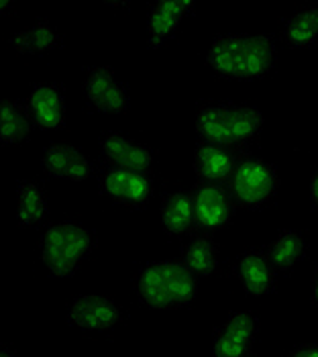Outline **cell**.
Returning <instances> with one entry per match:
<instances>
[{
    "label": "cell",
    "instance_id": "obj_1",
    "mask_svg": "<svg viewBox=\"0 0 318 357\" xmlns=\"http://www.w3.org/2000/svg\"><path fill=\"white\" fill-rule=\"evenodd\" d=\"M206 63L220 76L255 80L275 63V43L262 33H225L212 41Z\"/></svg>",
    "mask_w": 318,
    "mask_h": 357
},
{
    "label": "cell",
    "instance_id": "obj_2",
    "mask_svg": "<svg viewBox=\"0 0 318 357\" xmlns=\"http://www.w3.org/2000/svg\"><path fill=\"white\" fill-rule=\"evenodd\" d=\"M262 110L247 105L211 102L196 114V133L202 141L241 153L253 145L264 131Z\"/></svg>",
    "mask_w": 318,
    "mask_h": 357
},
{
    "label": "cell",
    "instance_id": "obj_3",
    "mask_svg": "<svg viewBox=\"0 0 318 357\" xmlns=\"http://www.w3.org/2000/svg\"><path fill=\"white\" fill-rule=\"evenodd\" d=\"M139 298L158 310H176L194 301L198 278L180 259L147 264L137 275Z\"/></svg>",
    "mask_w": 318,
    "mask_h": 357
},
{
    "label": "cell",
    "instance_id": "obj_4",
    "mask_svg": "<svg viewBox=\"0 0 318 357\" xmlns=\"http://www.w3.org/2000/svg\"><path fill=\"white\" fill-rule=\"evenodd\" d=\"M94 248L92 233L76 220L50 225L41 235V257L55 275H72Z\"/></svg>",
    "mask_w": 318,
    "mask_h": 357
},
{
    "label": "cell",
    "instance_id": "obj_5",
    "mask_svg": "<svg viewBox=\"0 0 318 357\" xmlns=\"http://www.w3.org/2000/svg\"><path fill=\"white\" fill-rule=\"evenodd\" d=\"M229 192L237 206L264 208L280 188V174L275 165L262 158H243L229 180Z\"/></svg>",
    "mask_w": 318,
    "mask_h": 357
},
{
    "label": "cell",
    "instance_id": "obj_6",
    "mask_svg": "<svg viewBox=\"0 0 318 357\" xmlns=\"http://www.w3.org/2000/svg\"><path fill=\"white\" fill-rule=\"evenodd\" d=\"M96 180L103 192L127 206H141L153 194V178L147 169L106 164L98 169Z\"/></svg>",
    "mask_w": 318,
    "mask_h": 357
},
{
    "label": "cell",
    "instance_id": "obj_7",
    "mask_svg": "<svg viewBox=\"0 0 318 357\" xmlns=\"http://www.w3.org/2000/svg\"><path fill=\"white\" fill-rule=\"evenodd\" d=\"M194 204H196V217L198 229L212 233L218 229H225L231 220L235 219L237 202L222 184L211 182H196L192 188Z\"/></svg>",
    "mask_w": 318,
    "mask_h": 357
},
{
    "label": "cell",
    "instance_id": "obj_8",
    "mask_svg": "<svg viewBox=\"0 0 318 357\" xmlns=\"http://www.w3.org/2000/svg\"><path fill=\"white\" fill-rule=\"evenodd\" d=\"M86 100L103 112H123L131 105L127 84L121 82L110 66H92L84 76Z\"/></svg>",
    "mask_w": 318,
    "mask_h": 357
},
{
    "label": "cell",
    "instance_id": "obj_9",
    "mask_svg": "<svg viewBox=\"0 0 318 357\" xmlns=\"http://www.w3.org/2000/svg\"><path fill=\"white\" fill-rule=\"evenodd\" d=\"M259 321L253 312H231L225 325L214 333L212 357H247L255 345Z\"/></svg>",
    "mask_w": 318,
    "mask_h": 357
},
{
    "label": "cell",
    "instance_id": "obj_10",
    "mask_svg": "<svg viewBox=\"0 0 318 357\" xmlns=\"http://www.w3.org/2000/svg\"><path fill=\"white\" fill-rule=\"evenodd\" d=\"M25 107L33 125L39 129H59L66 123V98L59 84H33L26 94Z\"/></svg>",
    "mask_w": 318,
    "mask_h": 357
},
{
    "label": "cell",
    "instance_id": "obj_11",
    "mask_svg": "<svg viewBox=\"0 0 318 357\" xmlns=\"http://www.w3.org/2000/svg\"><path fill=\"white\" fill-rule=\"evenodd\" d=\"M123 319V308L106 296H78L70 310L68 321L82 331H108L119 325Z\"/></svg>",
    "mask_w": 318,
    "mask_h": 357
},
{
    "label": "cell",
    "instance_id": "obj_12",
    "mask_svg": "<svg viewBox=\"0 0 318 357\" xmlns=\"http://www.w3.org/2000/svg\"><path fill=\"white\" fill-rule=\"evenodd\" d=\"M235 272L247 296H265L275 290L278 270L265 249H245L235 261Z\"/></svg>",
    "mask_w": 318,
    "mask_h": 357
},
{
    "label": "cell",
    "instance_id": "obj_13",
    "mask_svg": "<svg viewBox=\"0 0 318 357\" xmlns=\"http://www.w3.org/2000/svg\"><path fill=\"white\" fill-rule=\"evenodd\" d=\"M237 164L238 153L206 141L198 143L192 158L198 182H211V184H229Z\"/></svg>",
    "mask_w": 318,
    "mask_h": 357
},
{
    "label": "cell",
    "instance_id": "obj_14",
    "mask_svg": "<svg viewBox=\"0 0 318 357\" xmlns=\"http://www.w3.org/2000/svg\"><path fill=\"white\" fill-rule=\"evenodd\" d=\"M196 8L194 0H158L147 13V41L151 47L161 45L174 35L186 15Z\"/></svg>",
    "mask_w": 318,
    "mask_h": 357
},
{
    "label": "cell",
    "instance_id": "obj_15",
    "mask_svg": "<svg viewBox=\"0 0 318 357\" xmlns=\"http://www.w3.org/2000/svg\"><path fill=\"white\" fill-rule=\"evenodd\" d=\"M41 165L50 176L72 180V182H82L84 178L90 176V169H92L90 160L78 147L68 145V143H50L43 149Z\"/></svg>",
    "mask_w": 318,
    "mask_h": 357
},
{
    "label": "cell",
    "instance_id": "obj_16",
    "mask_svg": "<svg viewBox=\"0 0 318 357\" xmlns=\"http://www.w3.org/2000/svg\"><path fill=\"white\" fill-rule=\"evenodd\" d=\"M98 143H100V149L108 160V164L147 169L153 164V158H156L151 147H147L145 143H139L135 139L125 137L121 133H105L98 139Z\"/></svg>",
    "mask_w": 318,
    "mask_h": 357
},
{
    "label": "cell",
    "instance_id": "obj_17",
    "mask_svg": "<svg viewBox=\"0 0 318 357\" xmlns=\"http://www.w3.org/2000/svg\"><path fill=\"white\" fill-rule=\"evenodd\" d=\"M161 225L169 235H190L198 229L192 190H176L163 198Z\"/></svg>",
    "mask_w": 318,
    "mask_h": 357
},
{
    "label": "cell",
    "instance_id": "obj_18",
    "mask_svg": "<svg viewBox=\"0 0 318 357\" xmlns=\"http://www.w3.org/2000/svg\"><path fill=\"white\" fill-rule=\"evenodd\" d=\"M306 237L300 229H282L273 241L267 245V257L273 264V268L278 270V274H288L292 272L306 255Z\"/></svg>",
    "mask_w": 318,
    "mask_h": 357
},
{
    "label": "cell",
    "instance_id": "obj_19",
    "mask_svg": "<svg viewBox=\"0 0 318 357\" xmlns=\"http://www.w3.org/2000/svg\"><path fill=\"white\" fill-rule=\"evenodd\" d=\"M8 43L21 54H41V52L61 47L63 35L52 21L39 19L29 27L15 31L8 39Z\"/></svg>",
    "mask_w": 318,
    "mask_h": 357
},
{
    "label": "cell",
    "instance_id": "obj_20",
    "mask_svg": "<svg viewBox=\"0 0 318 357\" xmlns=\"http://www.w3.org/2000/svg\"><path fill=\"white\" fill-rule=\"evenodd\" d=\"M282 37L294 50H308L318 45V4L292 13L282 23Z\"/></svg>",
    "mask_w": 318,
    "mask_h": 357
},
{
    "label": "cell",
    "instance_id": "obj_21",
    "mask_svg": "<svg viewBox=\"0 0 318 357\" xmlns=\"http://www.w3.org/2000/svg\"><path fill=\"white\" fill-rule=\"evenodd\" d=\"M47 217V194L35 180H21L17 184V220L23 227L39 225Z\"/></svg>",
    "mask_w": 318,
    "mask_h": 357
},
{
    "label": "cell",
    "instance_id": "obj_22",
    "mask_svg": "<svg viewBox=\"0 0 318 357\" xmlns=\"http://www.w3.org/2000/svg\"><path fill=\"white\" fill-rule=\"evenodd\" d=\"M180 261L196 275H209L216 270L218 264V243L209 233L194 235L182 249Z\"/></svg>",
    "mask_w": 318,
    "mask_h": 357
},
{
    "label": "cell",
    "instance_id": "obj_23",
    "mask_svg": "<svg viewBox=\"0 0 318 357\" xmlns=\"http://www.w3.org/2000/svg\"><path fill=\"white\" fill-rule=\"evenodd\" d=\"M33 121L26 112L25 102L4 98L0 102V139L2 143H19L31 133Z\"/></svg>",
    "mask_w": 318,
    "mask_h": 357
},
{
    "label": "cell",
    "instance_id": "obj_24",
    "mask_svg": "<svg viewBox=\"0 0 318 357\" xmlns=\"http://www.w3.org/2000/svg\"><path fill=\"white\" fill-rule=\"evenodd\" d=\"M284 357H318V343H304L294 347Z\"/></svg>",
    "mask_w": 318,
    "mask_h": 357
},
{
    "label": "cell",
    "instance_id": "obj_25",
    "mask_svg": "<svg viewBox=\"0 0 318 357\" xmlns=\"http://www.w3.org/2000/svg\"><path fill=\"white\" fill-rule=\"evenodd\" d=\"M310 204L318 213V167L310 176Z\"/></svg>",
    "mask_w": 318,
    "mask_h": 357
},
{
    "label": "cell",
    "instance_id": "obj_26",
    "mask_svg": "<svg viewBox=\"0 0 318 357\" xmlns=\"http://www.w3.org/2000/svg\"><path fill=\"white\" fill-rule=\"evenodd\" d=\"M310 303L318 308V264L312 270V280H310Z\"/></svg>",
    "mask_w": 318,
    "mask_h": 357
},
{
    "label": "cell",
    "instance_id": "obj_27",
    "mask_svg": "<svg viewBox=\"0 0 318 357\" xmlns=\"http://www.w3.org/2000/svg\"><path fill=\"white\" fill-rule=\"evenodd\" d=\"M0 357H19L15 351H10V349H2L0 351Z\"/></svg>",
    "mask_w": 318,
    "mask_h": 357
},
{
    "label": "cell",
    "instance_id": "obj_28",
    "mask_svg": "<svg viewBox=\"0 0 318 357\" xmlns=\"http://www.w3.org/2000/svg\"><path fill=\"white\" fill-rule=\"evenodd\" d=\"M247 357H259V356H253V354H251V356H247Z\"/></svg>",
    "mask_w": 318,
    "mask_h": 357
}]
</instances>
